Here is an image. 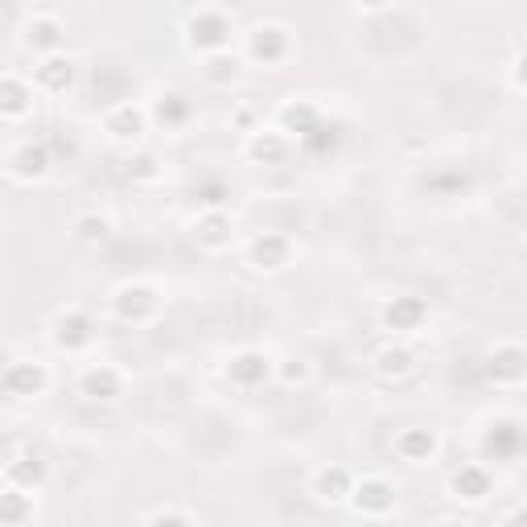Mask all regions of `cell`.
I'll return each mask as SVG.
<instances>
[{"label":"cell","instance_id":"obj_1","mask_svg":"<svg viewBox=\"0 0 527 527\" xmlns=\"http://www.w3.org/2000/svg\"><path fill=\"white\" fill-rule=\"evenodd\" d=\"M161 309V297L153 285H124L116 293V313H120V322H149L153 313Z\"/></svg>","mask_w":527,"mask_h":527},{"label":"cell","instance_id":"obj_2","mask_svg":"<svg viewBox=\"0 0 527 527\" xmlns=\"http://www.w3.org/2000/svg\"><path fill=\"white\" fill-rule=\"evenodd\" d=\"M486 375L495 383H519L527 379V350L519 342H503L490 350V363H486Z\"/></svg>","mask_w":527,"mask_h":527},{"label":"cell","instance_id":"obj_3","mask_svg":"<svg viewBox=\"0 0 527 527\" xmlns=\"http://www.w3.org/2000/svg\"><path fill=\"white\" fill-rule=\"evenodd\" d=\"M227 33H231V25H227V17H223L219 9H198V13L190 17V42L202 46V50L223 46Z\"/></svg>","mask_w":527,"mask_h":527},{"label":"cell","instance_id":"obj_4","mask_svg":"<svg viewBox=\"0 0 527 527\" xmlns=\"http://www.w3.org/2000/svg\"><path fill=\"white\" fill-rule=\"evenodd\" d=\"M248 260H252V268H264V272L285 268V264H289V239H285V235H276V231L256 235V239H252V248H248Z\"/></svg>","mask_w":527,"mask_h":527},{"label":"cell","instance_id":"obj_5","mask_svg":"<svg viewBox=\"0 0 527 527\" xmlns=\"http://www.w3.org/2000/svg\"><path fill=\"white\" fill-rule=\"evenodd\" d=\"M350 499H355V507L363 515H383V511L396 507V490H392V482H383V478H363L355 490H350Z\"/></svg>","mask_w":527,"mask_h":527},{"label":"cell","instance_id":"obj_6","mask_svg":"<svg viewBox=\"0 0 527 527\" xmlns=\"http://www.w3.org/2000/svg\"><path fill=\"white\" fill-rule=\"evenodd\" d=\"M50 338L62 350H79V346L91 342V318H87V313H79V309H66V313H58V318H54V334Z\"/></svg>","mask_w":527,"mask_h":527},{"label":"cell","instance_id":"obj_7","mask_svg":"<svg viewBox=\"0 0 527 527\" xmlns=\"http://www.w3.org/2000/svg\"><path fill=\"white\" fill-rule=\"evenodd\" d=\"M527 449V429L515 425V420H499V425H490L486 433V453H495V458H515V453Z\"/></svg>","mask_w":527,"mask_h":527},{"label":"cell","instance_id":"obj_8","mask_svg":"<svg viewBox=\"0 0 527 527\" xmlns=\"http://www.w3.org/2000/svg\"><path fill=\"white\" fill-rule=\"evenodd\" d=\"M46 367L42 363H9L5 371V392L9 396H38L46 388Z\"/></svg>","mask_w":527,"mask_h":527},{"label":"cell","instance_id":"obj_9","mask_svg":"<svg viewBox=\"0 0 527 527\" xmlns=\"http://www.w3.org/2000/svg\"><path fill=\"white\" fill-rule=\"evenodd\" d=\"M5 165H9L13 178H38V173H46V165H50V153H46L42 140H38V145H33V140H25V145H17L9 153Z\"/></svg>","mask_w":527,"mask_h":527},{"label":"cell","instance_id":"obj_10","mask_svg":"<svg viewBox=\"0 0 527 527\" xmlns=\"http://www.w3.org/2000/svg\"><path fill=\"white\" fill-rule=\"evenodd\" d=\"M268 359L260 355V350H239V355L231 359V367H227V375H231V383H239V388H256V383H264L268 379Z\"/></svg>","mask_w":527,"mask_h":527},{"label":"cell","instance_id":"obj_11","mask_svg":"<svg viewBox=\"0 0 527 527\" xmlns=\"http://www.w3.org/2000/svg\"><path fill=\"white\" fill-rule=\"evenodd\" d=\"M79 392L87 400H116L120 396V371L116 367H91V371H83Z\"/></svg>","mask_w":527,"mask_h":527},{"label":"cell","instance_id":"obj_12","mask_svg":"<svg viewBox=\"0 0 527 527\" xmlns=\"http://www.w3.org/2000/svg\"><path fill=\"white\" fill-rule=\"evenodd\" d=\"M289 50V33L280 29V25H260L252 33V58L256 62H280Z\"/></svg>","mask_w":527,"mask_h":527},{"label":"cell","instance_id":"obj_13","mask_svg":"<svg viewBox=\"0 0 527 527\" xmlns=\"http://www.w3.org/2000/svg\"><path fill=\"white\" fill-rule=\"evenodd\" d=\"M396 453H400L404 462H429L433 453H437L433 429H404V433L396 437Z\"/></svg>","mask_w":527,"mask_h":527},{"label":"cell","instance_id":"obj_14","mask_svg":"<svg viewBox=\"0 0 527 527\" xmlns=\"http://www.w3.org/2000/svg\"><path fill=\"white\" fill-rule=\"evenodd\" d=\"M350 474L342 470V466H334V470H318L313 474V482H309V495H318L322 503H338V499H346L350 495Z\"/></svg>","mask_w":527,"mask_h":527},{"label":"cell","instance_id":"obj_15","mask_svg":"<svg viewBox=\"0 0 527 527\" xmlns=\"http://www.w3.org/2000/svg\"><path fill=\"white\" fill-rule=\"evenodd\" d=\"M425 301L420 297H396L388 309H383V322H388L392 330H416L420 322H425Z\"/></svg>","mask_w":527,"mask_h":527},{"label":"cell","instance_id":"obj_16","mask_svg":"<svg viewBox=\"0 0 527 527\" xmlns=\"http://www.w3.org/2000/svg\"><path fill=\"white\" fill-rule=\"evenodd\" d=\"M103 128H108L116 140H136V136H140V128H145V112L132 108V103H120V108H112V112H108Z\"/></svg>","mask_w":527,"mask_h":527},{"label":"cell","instance_id":"obj_17","mask_svg":"<svg viewBox=\"0 0 527 527\" xmlns=\"http://www.w3.org/2000/svg\"><path fill=\"white\" fill-rule=\"evenodd\" d=\"M486 490H490V474L482 466H462L458 474H453V495L458 499L478 503V499H486Z\"/></svg>","mask_w":527,"mask_h":527},{"label":"cell","instance_id":"obj_18","mask_svg":"<svg viewBox=\"0 0 527 527\" xmlns=\"http://www.w3.org/2000/svg\"><path fill=\"white\" fill-rule=\"evenodd\" d=\"M198 239L206 243L210 252L227 248V243H231V219L223 215V210H210V215H202V223H198Z\"/></svg>","mask_w":527,"mask_h":527},{"label":"cell","instance_id":"obj_19","mask_svg":"<svg viewBox=\"0 0 527 527\" xmlns=\"http://www.w3.org/2000/svg\"><path fill=\"white\" fill-rule=\"evenodd\" d=\"M375 371H379L383 379L408 375V371H412V350H404V346H383V350H375Z\"/></svg>","mask_w":527,"mask_h":527},{"label":"cell","instance_id":"obj_20","mask_svg":"<svg viewBox=\"0 0 527 527\" xmlns=\"http://www.w3.org/2000/svg\"><path fill=\"white\" fill-rule=\"evenodd\" d=\"M70 79H75V62H70V58H46V62L38 66V83H42L46 91H66Z\"/></svg>","mask_w":527,"mask_h":527},{"label":"cell","instance_id":"obj_21","mask_svg":"<svg viewBox=\"0 0 527 527\" xmlns=\"http://www.w3.org/2000/svg\"><path fill=\"white\" fill-rule=\"evenodd\" d=\"M25 108H29V87L17 75H5V79H0V112H5V116H21Z\"/></svg>","mask_w":527,"mask_h":527},{"label":"cell","instance_id":"obj_22","mask_svg":"<svg viewBox=\"0 0 527 527\" xmlns=\"http://www.w3.org/2000/svg\"><path fill=\"white\" fill-rule=\"evenodd\" d=\"M248 153L256 157V161H280L289 153V145H285V136H276V132H260V136H252L248 140Z\"/></svg>","mask_w":527,"mask_h":527},{"label":"cell","instance_id":"obj_23","mask_svg":"<svg viewBox=\"0 0 527 527\" xmlns=\"http://www.w3.org/2000/svg\"><path fill=\"white\" fill-rule=\"evenodd\" d=\"M280 120H285L293 132H301V136H309L313 128H318V112H313L309 103H289V108L280 112Z\"/></svg>","mask_w":527,"mask_h":527},{"label":"cell","instance_id":"obj_24","mask_svg":"<svg viewBox=\"0 0 527 527\" xmlns=\"http://www.w3.org/2000/svg\"><path fill=\"white\" fill-rule=\"evenodd\" d=\"M202 75H206L210 83H227V79L239 75V62H235L231 54H210L206 66H202Z\"/></svg>","mask_w":527,"mask_h":527},{"label":"cell","instance_id":"obj_25","mask_svg":"<svg viewBox=\"0 0 527 527\" xmlns=\"http://www.w3.org/2000/svg\"><path fill=\"white\" fill-rule=\"evenodd\" d=\"M58 33H62L58 21L42 17V21H33V25H29V38H25V42H29V46H38V50H50V46H58Z\"/></svg>","mask_w":527,"mask_h":527},{"label":"cell","instance_id":"obj_26","mask_svg":"<svg viewBox=\"0 0 527 527\" xmlns=\"http://www.w3.org/2000/svg\"><path fill=\"white\" fill-rule=\"evenodd\" d=\"M33 507H29V499H25V490L21 486H9L5 490V523L9 527H21V519L29 515Z\"/></svg>","mask_w":527,"mask_h":527},{"label":"cell","instance_id":"obj_27","mask_svg":"<svg viewBox=\"0 0 527 527\" xmlns=\"http://www.w3.org/2000/svg\"><path fill=\"white\" fill-rule=\"evenodd\" d=\"M186 116H190V103L182 95H161V103H157V120L161 124H182Z\"/></svg>","mask_w":527,"mask_h":527},{"label":"cell","instance_id":"obj_28","mask_svg":"<svg viewBox=\"0 0 527 527\" xmlns=\"http://www.w3.org/2000/svg\"><path fill=\"white\" fill-rule=\"evenodd\" d=\"M75 235H79V239H103V235H108V223L95 219V215H83V219L75 223Z\"/></svg>","mask_w":527,"mask_h":527},{"label":"cell","instance_id":"obj_29","mask_svg":"<svg viewBox=\"0 0 527 527\" xmlns=\"http://www.w3.org/2000/svg\"><path fill=\"white\" fill-rule=\"evenodd\" d=\"M145 527H190V523H186L178 511H157V515H153Z\"/></svg>","mask_w":527,"mask_h":527},{"label":"cell","instance_id":"obj_30","mask_svg":"<svg viewBox=\"0 0 527 527\" xmlns=\"http://www.w3.org/2000/svg\"><path fill=\"white\" fill-rule=\"evenodd\" d=\"M503 527H527V507H519L515 515H507V523Z\"/></svg>","mask_w":527,"mask_h":527},{"label":"cell","instance_id":"obj_31","mask_svg":"<svg viewBox=\"0 0 527 527\" xmlns=\"http://www.w3.org/2000/svg\"><path fill=\"white\" fill-rule=\"evenodd\" d=\"M515 75H519V83H527V54L519 58V70H515Z\"/></svg>","mask_w":527,"mask_h":527},{"label":"cell","instance_id":"obj_32","mask_svg":"<svg viewBox=\"0 0 527 527\" xmlns=\"http://www.w3.org/2000/svg\"><path fill=\"white\" fill-rule=\"evenodd\" d=\"M437 527H466V523H462V519H449V515H445V519H437Z\"/></svg>","mask_w":527,"mask_h":527},{"label":"cell","instance_id":"obj_33","mask_svg":"<svg viewBox=\"0 0 527 527\" xmlns=\"http://www.w3.org/2000/svg\"><path fill=\"white\" fill-rule=\"evenodd\" d=\"M367 527H379V523H367Z\"/></svg>","mask_w":527,"mask_h":527}]
</instances>
